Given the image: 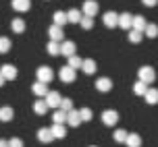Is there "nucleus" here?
I'll list each match as a JSON object with an SVG mask.
<instances>
[{"label": "nucleus", "instance_id": "obj_1", "mask_svg": "<svg viewBox=\"0 0 158 147\" xmlns=\"http://www.w3.org/2000/svg\"><path fill=\"white\" fill-rule=\"evenodd\" d=\"M137 77H139V81H143L146 85H150V83H154V79H156V70L152 69V66H139Z\"/></svg>", "mask_w": 158, "mask_h": 147}, {"label": "nucleus", "instance_id": "obj_2", "mask_svg": "<svg viewBox=\"0 0 158 147\" xmlns=\"http://www.w3.org/2000/svg\"><path fill=\"white\" fill-rule=\"evenodd\" d=\"M117 122H118V112L117 110L108 108V110L102 112V124H106V126H114Z\"/></svg>", "mask_w": 158, "mask_h": 147}, {"label": "nucleus", "instance_id": "obj_3", "mask_svg": "<svg viewBox=\"0 0 158 147\" xmlns=\"http://www.w3.org/2000/svg\"><path fill=\"white\" fill-rule=\"evenodd\" d=\"M35 77H38L40 83H50V81L54 79V73H52L50 66H40L38 73H35Z\"/></svg>", "mask_w": 158, "mask_h": 147}, {"label": "nucleus", "instance_id": "obj_4", "mask_svg": "<svg viewBox=\"0 0 158 147\" xmlns=\"http://www.w3.org/2000/svg\"><path fill=\"white\" fill-rule=\"evenodd\" d=\"M58 77H60V81H63V83H73V81L77 79V70L71 69V66H63V69H60V73H58Z\"/></svg>", "mask_w": 158, "mask_h": 147}, {"label": "nucleus", "instance_id": "obj_5", "mask_svg": "<svg viewBox=\"0 0 158 147\" xmlns=\"http://www.w3.org/2000/svg\"><path fill=\"white\" fill-rule=\"evenodd\" d=\"M81 15L96 17L98 15V2H96V0H85V2H83V8H81Z\"/></svg>", "mask_w": 158, "mask_h": 147}, {"label": "nucleus", "instance_id": "obj_6", "mask_svg": "<svg viewBox=\"0 0 158 147\" xmlns=\"http://www.w3.org/2000/svg\"><path fill=\"white\" fill-rule=\"evenodd\" d=\"M44 97H46L44 101H46L48 108H58V104H60V97H63V95H60L58 91H48Z\"/></svg>", "mask_w": 158, "mask_h": 147}, {"label": "nucleus", "instance_id": "obj_7", "mask_svg": "<svg viewBox=\"0 0 158 147\" xmlns=\"http://www.w3.org/2000/svg\"><path fill=\"white\" fill-rule=\"evenodd\" d=\"M0 75L4 77V81H13V79H17V66H13V64H2Z\"/></svg>", "mask_w": 158, "mask_h": 147}, {"label": "nucleus", "instance_id": "obj_8", "mask_svg": "<svg viewBox=\"0 0 158 147\" xmlns=\"http://www.w3.org/2000/svg\"><path fill=\"white\" fill-rule=\"evenodd\" d=\"M102 21H104V25H106L108 29H112V27H117V23H118V15L114 13V10H108V13L102 15Z\"/></svg>", "mask_w": 158, "mask_h": 147}, {"label": "nucleus", "instance_id": "obj_9", "mask_svg": "<svg viewBox=\"0 0 158 147\" xmlns=\"http://www.w3.org/2000/svg\"><path fill=\"white\" fill-rule=\"evenodd\" d=\"M48 35H50V42H63L64 33H63V27H58V25H50V29H48Z\"/></svg>", "mask_w": 158, "mask_h": 147}, {"label": "nucleus", "instance_id": "obj_10", "mask_svg": "<svg viewBox=\"0 0 158 147\" xmlns=\"http://www.w3.org/2000/svg\"><path fill=\"white\" fill-rule=\"evenodd\" d=\"M58 50H60V54L63 56H73L75 52H77V46H75V42H63L60 46H58Z\"/></svg>", "mask_w": 158, "mask_h": 147}, {"label": "nucleus", "instance_id": "obj_11", "mask_svg": "<svg viewBox=\"0 0 158 147\" xmlns=\"http://www.w3.org/2000/svg\"><path fill=\"white\" fill-rule=\"evenodd\" d=\"M96 89H98V91H102V93H108L112 89V81L108 77H100L98 81H96Z\"/></svg>", "mask_w": 158, "mask_h": 147}, {"label": "nucleus", "instance_id": "obj_12", "mask_svg": "<svg viewBox=\"0 0 158 147\" xmlns=\"http://www.w3.org/2000/svg\"><path fill=\"white\" fill-rule=\"evenodd\" d=\"M79 69L83 70L85 75H94L98 66H96V60H94V58H85V60H81V66H79Z\"/></svg>", "mask_w": 158, "mask_h": 147}, {"label": "nucleus", "instance_id": "obj_13", "mask_svg": "<svg viewBox=\"0 0 158 147\" xmlns=\"http://www.w3.org/2000/svg\"><path fill=\"white\" fill-rule=\"evenodd\" d=\"M67 124H69V126H73V129L81 124V116H79V110H69V112H67Z\"/></svg>", "mask_w": 158, "mask_h": 147}, {"label": "nucleus", "instance_id": "obj_14", "mask_svg": "<svg viewBox=\"0 0 158 147\" xmlns=\"http://www.w3.org/2000/svg\"><path fill=\"white\" fill-rule=\"evenodd\" d=\"M131 19H133L131 13H121V15H118L117 27H121V29H131Z\"/></svg>", "mask_w": 158, "mask_h": 147}, {"label": "nucleus", "instance_id": "obj_15", "mask_svg": "<svg viewBox=\"0 0 158 147\" xmlns=\"http://www.w3.org/2000/svg\"><path fill=\"white\" fill-rule=\"evenodd\" d=\"M10 4H13V8L17 13H27L31 8V0H13Z\"/></svg>", "mask_w": 158, "mask_h": 147}, {"label": "nucleus", "instance_id": "obj_16", "mask_svg": "<svg viewBox=\"0 0 158 147\" xmlns=\"http://www.w3.org/2000/svg\"><path fill=\"white\" fill-rule=\"evenodd\" d=\"M127 147H142V137L137 133H127V139H125Z\"/></svg>", "mask_w": 158, "mask_h": 147}, {"label": "nucleus", "instance_id": "obj_17", "mask_svg": "<svg viewBox=\"0 0 158 147\" xmlns=\"http://www.w3.org/2000/svg\"><path fill=\"white\" fill-rule=\"evenodd\" d=\"M50 131H52V137L54 139H64L67 137V126L64 124H52Z\"/></svg>", "mask_w": 158, "mask_h": 147}, {"label": "nucleus", "instance_id": "obj_18", "mask_svg": "<svg viewBox=\"0 0 158 147\" xmlns=\"http://www.w3.org/2000/svg\"><path fill=\"white\" fill-rule=\"evenodd\" d=\"M31 91H33L35 97H44V95L48 93V83H40V81H38V83H33Z\"/></svg>", "mask_w": 158, "mask_h": 147}, {"label": "nucleus", "instance_id": "obj_19", "mask_svg": "<svg viewBox=\"0 0 158 147\" xmlns=\"http://www.w3.org/2000/svg\"><path fill=\"white\" fill-rule=\"evenodd\" d=\"M13 116H15V110L10 108V106H2V108H0V120H2V122H10Z\"/></svg>", "mask_w": 158, "mask_h": 147}, {"label": "nucleus", "instance_id": "obj_20", "mask_svg": "<svg viewBox=\"0 0 158 147\" xmlns=\"http://www.w3.org/2000/svg\"><path fill=\"white\" fill-rule=\"evenodd\" d=\"M143 97H146V101H148L150 106L158 104V89H154V87H148V89H146V93H143Z\"/></svg>", "mask_w": 158, "mask_h": 147}, {"label": "nucleus", "instance_id": "obj_21", "mask_svg": "<svg viewBox=\"0 0 158 147\" xmlns=\"http://www.w3.org/2000/svg\"><path fill=\"white\" fill-rule=\"evenodd\" d=\"M146 19H143L142 15H135L133 19H131V29H135V31H143V27H146Z\"/></svg>", "mask_w": 158, "mask_h": 147}, {"label": "nucleus", "instance_id": "obj_22", "mask_svg": "<svg viewBox=\"0 0 158 147\" xmlns=\"http://www.w3.org/2000/svg\"><path fill=\"white\" fill-rule=\"evenodd\" d=\"M38 139L42 141V143H50L54 137H52V131H50L48 126H44V129H40V131H38Z\"/></svg>", "mask_w": 158, "mask_h": 147}, {"label": "nucleus", "instance_id": "obj_23", "mask_svg": "<svg viewBox=\"0 0 158 147\" xmlns=\"http://www.w3.org/2000/svg\"><path fill=\"white\" fill-rule=\"evenodd\" d=\"M33 112H35L38 116H44V114L48 112L46 101H44V100H35V104H33Z\"/></svg>", "mask_w": 158, "mask_h": 147}, {"label": "nucleus", "instance_id": "obj_24", "mask_svg": "<svg viewBox=\"0 0 158 147\" xmlns=\"http://www.w3.org/2000/svg\"><path fill=\"white\" fill-rule=\"evenodd\" d=\"M142 33H146V35H148V38H158V25H154V23H148L146 25V27H143V31Z\"/></svg>", "mask_w": 158, "mask_h": 147}, {"label": "nucleus", "instance_id": "obj_25", "mask_svg": "<svg viewBox=\"0 0 158 147\" xmlns=\"http://www.w3.org/2000/svg\"><path fill=\"white\" fill-rule=\"evenodd\" d=\"M81 10H77V8H71L69 13H67V21L69 23H79V19H81Z\"/></svg>", "mask_w": 158, "mask_h": 147}, {"label": "nucleus", "instance_id": "obj_26", "mask_svg": "<svg viewBox=\"0 0 158 147\" xmlns=\"http://www.w3.org/2000/svg\"><path fill=\"white\" fill-rule=\"evenodd\" d=\"M64 23H69V21H67V13H64V10H56L54 13V25L63 27Z\"/></svg>", "mask_w": 158, "mask_h": 147}, {"label": "nucleus", "instance_id": "obj_27", "mask_svg": "<svg viewBox=\"0 0 158 147\" xmlns=\"http://www.w3.org/2000/svg\"><path fill=\"white\" fill-rule=\"evenodd\" d=\"M52 122H54V124H64V122H67V112L56 110L54 114H52Z\"/></svg>", "mask_w": 158, "mask_h": 147}, {"label": "nucleus", "instance_id": "obj_28", "mask_svg": "<svg viewBox=\"0 0 158 147\" xmlns=\"http://www.w3.org/2000/svg\"><path fill=\"white\" fill-rule=\"evenodd\" d=\"M10 27H13V31H15V33H23V31H25V21L17 17V19H13Z\"/></svg>", "mask_w": 158, "mask_h": 147}, {"label": "nucleus", "instance_id": "obj_29", "mask_svg": "<svg viewBox=\"0 0 158 147\" xmlns=\"http://www.w3.org/2000/svg\"><path fill=\"white\" fill-rule=\"evenodd\" d=\"M79 25H81V27H83V29H92V27H94V17H81V19H79Z\"/></svg>", "mask_w": 158, "mask_h": 147}, {"label": "nucleus", "instance_id": "obj_30", "mask_svg": "<svg viewBox=\"0 0 158 147\" xmlns=\"http://www.w3.org/2000/svg\"><path fill=\"white\" fill-rule=\"evenodd\" d=\"M112 139L117 141V143H125V139H127V131H123V129H117V131L112 133Z\"/></svg>", "mask_w": 158, "mask_h": 147}, {"label": "nucleus", "instance_id": "obj_31", "mask_svg": "<svg viewBox=\"0 0 158 147\" xmlns=\"http://www.w3.org/2000/svg\"><path fill=\"white\" fill-rule=\"evenodd\" d=\"M58 108L63 110V112H69V110H73V100H69V97H60Z\"/></svg>", "mask_w": 158, "mask_h": 147}, {"label": "nucleus", "instance_id": "obj_32", "mask_svg": "<svg viewBox=\"0 0 158 147\" xmlns=\"http://www.w3.org/2000/svg\"><path fill=\"white\" fill-rule=\"evenodd\" d=\"M142 38H143L142 31H135V29L129 31V42H131V44H139V42H142Z\"/></svg>", "mask_w": 158, "mask_h": 147}, {"label": "nucleus", "instance_id": "obj_33", "mask_svg": "<svg viewBox=\"0 0 158 147\" xmlns=\"http://www.w3.org/2000/svg\"><path fill=\"white\" fill-rule=\"evenodd\" d=\"M79 116H81V122H83V120L89 122V120L94 118V112H92L89 108H81V110H79Z\"/></svg>", "mask_w": 158, "mask_h": 147}, {"label": "nucleus", "instance_id": "obj_34", "mask_svg": "<svg viewBox=\"0 0 158 147\" xmlns=\"http://www.w3.org/2000/svg\"><path fill=\"white\" fill-rule=\"evenodd\" d=\"M46 52L50 56H58V54H60V50H58V42H50V44L46 46Z\"/></svg>", "mask_w": 158, "mask_h": 147}, {"label": "nucleus", "instance_id": "obj_35", "mask_svg": "<svg viewBox=\"0 0 158 147\" xmlns=\"http://www.w3.org/2000/svg\"><path fill=\"white\" fill-rule=\"evenodd\" d=\"M10 46H13V44H10L8 38H0V54H6L8 50H10Z\"/></svg>", "mask_w": 158, "mask_h": 147}, {"label": "nucleus", "instance_id": "obj_36", "mask_svg": "<svg viewBox=\"0 0 158 147\" xmlns=\"http://www.w3.org/2000/svg\"><path fill=\"white\" fill-rule=\"evenodd\" d=\"M146 89H148V85H146L143 81H137V83L133 85V93H135V95H143Z\"/></svg>", "mask_w": 158, "mask_h": 147}, {"label": "nucleus", "instance_id": "obj_37", "mask_svg": "<svg viewBox=\"0 0 158 147\" xmlns=\"http://www.w3.org/2000/svg\"><path fill=\"white\" fill-rule=\"evenodd\" d=\"M67 66H71V69H75L77 70L79 66H81V58H79V56H69V62H67Z\"/></svg>", "mask_w": 158, "mask_h": 147}, {"label": "nucleus", "instance_id": "obj_38", "mask_svg": "<svg viewBox=\"0 0 158 147\" xmlns=\"http://www.w3.org/2000/svg\"><path fill=\"white\" fill-rule=\"evenodd\" d=\"M8 147H23V141L19 139V137H13V139L8 141Z\"/></svg>", "mask_w": 158, "mask_h": 147}, {"label": "nucleus", "instance_id": "obj_39", "mask_svg": "<svg viewBox=\"0 0 158 147\" xmlns=\"http://www.w3.org/2000/svg\"><path fill=\"white\" fill-rule=\"evenodd\" d=\"M143 4H146V6H156L158 4V0H142Z\"/></svg>", "mask_w": 158, "mask_h": 147}, {"label": "nucleus", "instance_id": "obj_40", "mask_svg": "<svg viewBox=\"0 0 158 147\" xmlns=\"http://www.w3.org/2000/svg\"><path fill=\"white\" fill-rule=\"evenodd\" d=\"M0 147H8V141H4V139H0Z\"/></svg>", "mask_w": 158, "mask_h": 147}, {"label": "nucleus", "instance_id": "obj_41", "mask_svg": "<svg viewBox=\"0 0 158 147\" xmlns=\"http://www.w3.org/2000/svg\"><path fill=\"white\" fill-rule=\"evenodd\" d=\"M4 85V77H2V75H0V87Z\"/></svg>", "mask_w": 158, "mask_h": 147}, {"label": "nucleus", "instance_id": "obj_42", "mask_svg": "<svg viewBox=\"0 0 158 147\" xmlns=\"http://www.w3.org/2000/svg\"><path fill=\"white\" fill-rule=\"evenodd\" d=\"M92 147H96V145H92Z\"/></svg>", "mask_w": 158, "mask_h": 147}]
</instances>
